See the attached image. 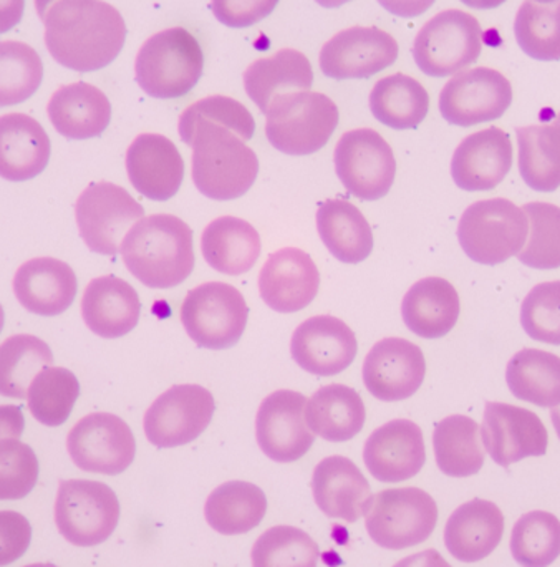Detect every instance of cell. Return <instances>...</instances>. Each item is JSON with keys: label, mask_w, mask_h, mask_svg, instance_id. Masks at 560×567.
I'll list each match as a JSON object with an SVG mask.
<instances>
[{"label": "cell", "mask_w": 560, "mask_h": 567, "mask_svg": "<svg viewBox=\"0 0 560 567\" xmlns=\"http://www.w3.org/2000/svg\"><path fill=\"white\" fill-rule=\"evenodd\" d=\"M42 22L50 55L75 72L105 69L125 47V19L103 0H59L46 10Z\"/></svg>", "instance_id": "obj_1"}, {"label": "cell", "mask_w": 560, "mask_h": 567, "mask_svg": "<svg viewBox=\"0 0 560 567\" xmlns=\"http://www.w3.org/2000/svg\"><path fill=\"white\" fill-rule=\"evenodd\" d=\"M126 269L149 289H172L195 269L193 231L173 215H152L129 228L120 246Z\"/></svg>", "instance_id": "obj_2"}, {"label": "cell", "mask_w": 560, "mask_h": 567, "mask_svg": "<svg viewBox=\"0 0 560 567\" xmlns=\"http://www.w3.org/2000/svg\"><path fill=\"white\" fill-rule=\"evenodd\" d=\"M193 148L191 176L198 192L215 202L241 198L255 185L259 159L231 130L198 120L182 140Z\"/></svg>", "instance_id": "obj_3"}, {"label": "cell", "mask_w": 560, "mask_h": 567, "mask_svg": "<svg viewBox=\"0 0 560 567\" xmlns=\"http://www.w3.org/2000/svg\"><path fill=\"white\" fill-rule=\"evenodd\" d=\"M203 69L205 53L198 39L183 27H172L143 43L135 60V80L152 99H182L198 85Z\"/></svg>", "instance_id": "obj_4"}, {"label": "cell", "mask_w": 560, "mask_h": 567, "mask_svg": "<svg viewBox=\"0 0 560 567\" xmlns=\"http://www.w3.org/2000/svg\"><path fill=\"white\" fill-rule=\"evenodd\" d=\"M339 118L335 102L323 93H283L266 112V136L283 155H313L329 143Z\"/></svg>", "instance_id": "obj_5"}, {"label": "cell", "mask_w": 560, "mask_h": 567, "mask_svg": "<svg viewBox=\"0 0 560 567\" xmlns=\"http://www.w3.org/2000/svg\"><path fill=\"white\" fill-rule=\"evenodd\" d=\"M525 209L505 198L483 199L465 209L458 225V241L471 261L498 266L518 256L528 241Z\"/></svg>", "instance_id": "obj_6"}, {"label": "cell", "mask_w": 560, "mask_h": 567, "mask_svg": "<svg viewBox=\"0 0 560 567\" xmlns=\"http://www.w3.org/2000/svg\"><path fill=\"white\" fill-rule=\"evenodd\" d=\"M120 502L108 485L92 480H65L56 492L53 518L56 529L70 545L93 548L115 533Z\"/></svg>", "instance_id": "obj_7"}, {"label": "cell", "mask_w": 560, "mask_h": 567, "mask_svg": "<svg viewBox=\"0 0 560 567\" xmlns=\"http://www.w3.org/2000/svg\"><path fill=\"white\" fill-rule=\"evenodd\" d=\"M438 506L419 488H392L373 495L365 513V528L380 548L400 549L422 545L435 532Z\"/></svg>", "instance_id": "obj_8"}, {"label": "cell", "mask_w": 560, "mask_h": 567, "mask_svg": "<svg viewBox=\"0 0 560 567\" xmlns=\"http://www.w3.org/2000/svg\"><path fill=\"white\" fill-rule=\"evenodd\" d=\"M483 29L471 13L443 10L429 19L413 42V59L425 75L445 79L468 69L481 55Z\"/></svg>", "instance_id": "obj_9"}, {"label": "cell", "mask_w": 560, "mask_h": 567, "mask_svg": "<svg viewBox=\"0 0 560 567\" xmlns=\"http://www.w3.org/2000/svg\"><path fill=\"white\" fill-rule=\"evenodd\" d=\"M248 319L245 296L231 284H201L183 300V327L189 339L203 349L235 347L245 333Z\"/></svg>", "instance_id": "obj_10"}, {"label": "cell", "mask_w": 560, "mask_h": 567, "mask_svg": "<svg viewBox=\"0 0 560 567\" xmlns=\"http://www.w3.org/2000/svg\"><path fill=\"white\" fill-rule=\"evenodd\" d=\"M142 218L145 208L115 183H93L75 203L80 238L95 255H118L126 233Z\"/></svg>", "instance_id": "obj_11"}, {"label": "cell", "mask_w": 560, "mask_h": 567, "mask_svg": "<svg viewBox=\"0 0 560 567\" xmlns=\"http://www.w3.org/2000/svg\"><path fill=\"white\" fill-rule=\"evenodd\" d=\"M333 165L346 192L362 202L385 198L395 182L392 146L372 128L343 133L333 152Z\"/></svg>", "instance_id": "obj_12"}, {"label": "cell", "mask_w": 560, "mask_h": 567, "mask_svg": "<svg viewBox=\"0 0 560 567\" xmlns=\"http://www.w3.org/2000/svg\"><path fill=\"white\" fill-rule=\"evenodd\" d=\"M215 396L196 383L175 385L152 403L143 429L156 449H176L201 436L215 416Z\"/></svg>", "instance_id": "obj_13"}, {"label": "cell", "mask_w": 560, "mask_h": 567, "mask_svg": "<svg viewBox=\"0 0 560 567\" xmlns=\"http://www.w3.org/2000/svg\"><path fill=\"white\" fill-rule=\"evenodd\" d=\"M66 452L82 472L116 476L135 460V435L128 423L113 413H90L70 430Z\"/></svg>", "instance_id": "obj_14"}, {"label": "cell", "mask_w": 560, "mask_h": 567, "mask_svg": "<svg viewBox=\"0 0 560 567\" xmlns=\"http://www.w3.org/2000/svg\"><path fill=\"white\" fill-rule=\"evenodd\" d=\"M512 103L511 82L488 66L463 70L443 86L439 112L449 125L468 126L501 118Z\"/></svg>", "instance_id": "obj_15"}, {"label": "cell", "mask_w": 560, "mask_h": 567, "mask_svg": "<svg viewBox=\"0 0 560 567\" xmlns=\"http://www.w3.org/2000/svg\"><path fill=\"white\" fill-rule=\"evenodd\" d=\"M398 42L378 27H350L323 43L319 65L333 80H363L388 69L398 59Z\"/></svg>", "instance_id": "obj_16"}, {"label": "cell", "mask_w": 560, "mask_h": 567, "mask_svg": "<svg viewBox=\"0 0 560 567\" xmlns=\"http://www.w3.org/2000/svg\"><path fill=\"white\" fill-rule=\"evenodd\" d=\"M481 436L486 452L502 468L548 452L549 435L542 420L531 410L509 403H486Z\"/></svg>", "instance_id": "obj_17"}, {"label": "cell", "mask_w": 560, "mask_h": 567, "mask_svg": "<svg viewBox=\"0 0 560 567\" xmlns=\"http://www.w3.org/2000/svg\"><path fill=\"white\" fill-rule=\"evenodd\" d=\"M305 403V395L293 390H276L262 400L256 416V440L272 462L293 463L312 449L315 435L303 416Z\"/></svg>", "instance_id": "obj_18"}, {"label": "cell", "mask_w": 560, "mask_h": 567, "mask_svg": "<svg viewBox=\"0 0 560 567\" xmlns=\"http://www.w3.org/2000/svg\"><path fill=\"white\" fill-rule=\"evenodd\" d=\"M426 375L425 355L416 343L400 337L380 340L366 353L362 377L380 402L393 403L418 392Z\"/></svg>", "instance_id": "obj_19"}, {"label": "cell", "mask_w": 560, "mask_h": 567, "mask_svg": "<svg viewBox=\"0 0 560 567\" xmlns=\"http://www.w3.org/2000/svg\"><path fill=\"white\" fill-rule=\"evenodd\" d=\"M359 343L343 320L315 316L303 320L290 339L293 362L310 375L333 377L352 365Z\"/></svg>", "instance_id": "obj_20"}, {"label": "cell", "mask_w": 560, "mask_h": 567, "mask_svg": "<svg viewBox=\"0 0 560 567\" xmlns=\"http://www.w3.org/2000/svg\"><path fill=\"white\" fill-rule=\"evenodd\" d=\"M363 462L378 482L402 483L413 478L426 463L422 429L405 419L385 423L366 440Z\"/></svg>", "instance_id": "obj_21"}, {"label": "cell", "mask_w": 560, "mask_h": 567, "mask_svg": "<svg viewBox=\"0 0 560 567\" xmlns=\"http://www.w3.org/2000/svg\"><path fill=\"white\" fill-rule=\"evenodd\" d=\"M126 173L139 195L152 202H168L182 188L185 162L172 140L158 133H142L126 150Z\"/></svg>", "instance_id": "obj_22"}, {"label": "cell", "mask_w": 560, "mask_h": 567, "mask_svg": "<svg viewBox=\"0 0 560 567\" xmlns=\"http://www.w3.org/2000/svg\"><path fill=\"white\" fill-rule=\"evenodd\" d=\"M511 166V138L491 126L459 143L452 158L453 182L463 192H491L508 176Z\"/></svg>", "instance_id": "obj_23"}, {"label": "cell", "mask_w": 560, "mask_h": 567, "mask_svg": "<svg viewBox=\"0 0 560 567\" xmlns=\"http://www.w3.org/2000/svg\"><path fill=\"white\" fill-rule=\"evenodd\" d=\"M320 272L302 249L283 248L272 252L259 275L262 300L279 313L299 312L315 299Z\"/></svg>", "instance_id": "obj_24"}, {"label": "cell", "mask_w": 560, "mask_h": 567, "mask_svg": "<svg viewBox=\"0 0 560 567\" xmlns=\"http://www.w3.org/2000/svg\"><path fill=\"white\" fill-rule=\"evenodd\" d=\"M312 495L323 515L359 522L372 502V488L359 466L346 456L323 458L313 470Z\"/></svg>", "instance_id": "obj_25"}, {"label": "cell", "mask_w": 560, "mask_h": 567, "mask_svg": "<svg viewBox=\"0 0 560 567\" xmlns=\"http://www.w3.org/2000/svg\"><path fill=\"white\" fill-rule=\"evenodd\" d=\"M13 293L27 312L55 317L70 309L79 282L75 271L55 258H33L17 269Z\"/></svg>", "instance_id": "obj_26"}, {"label": "cell", "mask_w": 560, "mask_h": 567, "mask_svg": "<svg viewBox=\"0 0 560 567\" xmlns=\"http://www.w3.org/2000/svg\"><path fill=\"white\" fill-rule=\"evenodd\" d=\"M142 302L132 284L102 276L85 287L82 317L85 326L102 339H120L138 326Z\"/></svg>", "instance_id": "obj_27"}, {"label": "cell", "mask_w": 560, "mask_h": 567, "mask_svg": "<svg viewBox=\"0 0 560 567\" xmlns=\"http://www.w3.org/2000/svg\"><path fill=\"white\" fill-rule=\"evenodd\" d=\"M505 535V516L498 505L475 498L459 506L445 526V546L462 563H478L492 555Z\"/></svg>", "instance_id": "obj_28"}, {"label": "cell", "mask_w": 560, "mask_h": 567, "mask_svg": "<svg viewBox=\"0 0 560 567\" xmlns=\"http://www.w3.org/2000/svg\"><path fill=\"white\" fill-rule=\"evenodd\" d=\"M49 135L25 113L0 116V178L20 183L37 178L49 165Z\"/></svg>", "instance_id": "obj_29"}, {"label": "cell", "mask_w": 560, "mask_h": 567, "mask_svg": "<svg viewBox=\"0 0 560 567\" xmlns=\"http://www.w3.org/2000/svg\"><path fill=\"white\" fill-rule=\"evenodd\" d=\"M50 123L69 140L96 138L108 128L112 103L108 96L85 82L60 86L46 105Z\"/></svg>", "instance_id": "obj_30"}, {"label": "cell", "mask_w": 560, "mask_h": 567, "mask_svg": "<svg viewBox=\"0 0 560 567\" xmlns=\"http://www.w3.org/2000/svg\"><path fill=\"white\" fill-rule=\"evenodd\" d=\"M462 312L458 292L443 278H425L409 287L403 297L405 326L422 339H442L452 332Z\"/></svg>", "instance_id": "obj_31"}, {"label": "cell", "mask_w": 560, "mask_h": 567, "mask_svg": "<svg viewBox=\"0 0 560 567\" xmlns=\"http://www.w3.org/2000/svg\"><path fill=\"white\" fill-rule=\"evenodd\" d=\"M261 249L258 229L235 216L216 218L201 235L203 258L221 275L241 276L251 271Z\"/></svg>", "instance_id": "obj_32"}, {"label": "cell", "mask_w": 560, "mask_h": 567, "mask_svg": "<svg viewBox=\"0 0 560 567\" xmlns=\"http://www.w3.org/2000/svg\"><path fill=\"white\" fill-rule=\"evenodd\" d=\"M307 426L326 442L355 439L365 425L366 412L356 390L342 383L320 386L305 403Z\"/></svg>", "instance_id": "obj_33"}, {"label": "cell", "mask_w": 560, "mask_h": 567, "mask_svg": "<svg viewBox=\"0 0 560 567\" xmlns=\"http://www.w3.org/2000/svg\"><path fill=\"white\" fill-rule=\"evenodd\" d=\"M312 85V65L295 49H282L268 59L256 60L245 72L246 93L265 115L276 96L310 92Z\"/></svg>", "instance_id": "obj_34"}, {"label": "cell", "mask_w": 560, "mask_h": 567, "mask_svg": "<svg viewBox=\"0 0 560 567\" xmlns=\"http://www.w3.org/2000/svg\"><path fill=\"white\" fill-rule=\"evenodd\" d=\"M317 231L336 261L359 265L373 251V231L365 216L345 199H326L317 209Z\"/></svg>", "instance_id": "obj_35"}, {"label": "cell", "mask_w": 560, "mask_h": 567, "mask_svg": "<svg viewBox=\"0 0 560 567\" xmlns=\"http://www.w3.org/2000/svg\"><path fill=\"white\" fill-rule=\"evenodd\" d=\"M268 513V498L255 483L228 482L206 499L205 518L219 535H246L261 525Z\"/></svg>", "instance_id": "obj_36"}, {"label": "cell", "mask_w": 560, "mask_h": 567, "mask_svg": "<svg viewBox=\"0 0 560 567\" xmlns=\"http://www.w3.org/2000/svg\"><path fill=\"white\" fill-rule=\"evenodd\" d=\"M370 110L388 128L413 130L428 115L429 95L418 80L405 73H393L373 85Z\"/></svg>", "instance_id": "obj_37"}, {"label": "cell", "mask_w": 560, "mask_h": 567, "mask_svg": "<svg viewBox=\"0 0 560 567\" xmlns=\"http://www.w3.org/2000/svg\"><path fill=\"white\" fill-rule=\"evenodd\" d=\"M506 382L516 399L554 409L560 405V357L539 349L519 350L509 360Z\"/></svg>", "instance_id": "obj_38"}, {"label": "cell", "mask_w": 560, "mask_h": 567, "mask_svg": "<svg viewBox=\"0 0 560 567\" xmlns=\"http://www.w3.org/2000/svg\"><path fill=\"white\" fill-rule=\"evenodd\" d=\"M478 423L466 415H452L436 423L433 432L436 465L452 478H468L485 465Z\"/></svg>", "instance_id": "obj_39"}, {"label": "cell", "mask_w": 560, "mask_h": 567, "mask_svg": "<svg viewBox=\"0 0 560 567\" xmlns=\"http://www.w3.org/2000/svg\"><path fill=\"white\" fill-rule=\"evenodd\" d=\"M519 173L529 188L552 193L560 186V122L516 128Z\"/></svg>", "instance_id": "obj_40"}, {"label": "cell", "mask_w": 560, "mask_h": 567, "mask_svg": "<svg viewBox=\"0 0 560 567\" xmlns=\"http://www.w3.org/2000/svg\"><path fill=\"white\" fill-rule=\"evenodd\" d=\"M53 363L49 343L30 333H17L0 343V395L27 399L30 382Z\"/></svg>", "instance_id": "obj_41"}, {"label": "cell", "mask_w": 560, "mask_h": 567, "mask_svg": "<svg viewBox=\"0 0 560 567\" xmlns=\"http://www.w3.org/2000/svg\"><path fill=\"white\" fill-rule=\"evenodd\" d=\"M80 396L75 373L63 367L40 370L27 390V405L37 422L55 429L69 420Z\"/></svg>", "instance_id": "obj_42"}, {"label": "cell", "mask_w": 560, "mask_h": 567, "mask_svg": "<svg viewBox=\"0 0 560 567\" xmlns=\"http://www.w3.org/2000/svg\"><path fill=\"white\" fill-rule=\"evenodd\" d=\"M515 37L522 52L531 59L560 60V0H525L516 13Z\"/></svg>", "instance_id": "obj_43"}, {"label": "cell", "mask_w": 560, "mask_h": 567, "mask_svg": "<svg viewBox=\"0 0 560 567\" xmlns=\"http://www.w3.org/2000/svg\"><path fill=\"white\" fill-rule=\"evenodd\" d=\"M511 555L522 567H549L560 556V522L548 512H531L516 522Z\"/></svg>", "instance_id": "obj_44"}, {"label": "cell", "mask_w": 560, "mask_h": 567, "mask_svg": "<svg viewBox=\"0 0 560 567\" xmlns=\"http://www.w3.org/2000/svg\"><path fill=\"white\" fill-rule=\"evenodd\" d=\"M42 79V59L33 47L17 40L0 42V106L27 102Z\"/></svg>", "instance_id": "obj_45"}, {"label": "cell", "mask_w": 560, "mask_h": 567, "mask_svg": "<svg viewBox=\"0 0 560 567\" xmlns=\"http://www.w3.org/2000/svg\"><path fill=\"white\" fill-rule=\"evenodd\" d=\"M319 545L302 529L274 526L252 546V567H317Z\"/></svg>", "instance_id": "obj_46"}, {"label": "cell", "mask_w": 560, "mask_h": 567, "mask_svg": "<svg viewBox=\"0 0 560 567\" xmlns=\"http://www.w3.org/2000/svg\"><path fill=\"white\" fill-rule=\"evenodd\" d=\"M529 221L528 241L519 252L522 265L539 271L560 268V208L551 203L525 205Z\"/></svg>", "instance_id": "obj_47"}, {"label": "cell", "mask_w": 560, "mask_h": 567, "mask_svg": "<svg viewBox=\"0 0 560 567\" xmlns=\"http://www.w3.org/2000/svg\"><path fill=\"white\" fill-rule=\"evenodd\" d=\"M209 120L231 130L239 138L249 142L255 136L256 122L248 109L231 96L212 95L193 103L179 116L178 132L182 140L188 135L193 123Z\"/></svg>", "instance_id": "obj_48"}, {"label": "cell", "mask_w": 560, "mask_h": 567, "mask_svg": "<svg viewBox=\"0 0 560 567\" xmlns=\"http://www.w3.org/2000/svg\"><path fill=\"white\" fill-rule=\"evenodd\" d=\"M39 480L35 452L19 439L0 440V502L25 498Z\"/></svg>", "instance_id": "obj_49"}, {"label": "cell", "mask_w": 560, "mask_h": 567, "mask_svg": "<svg viewBox=\"0 0 560 567\" xmlns=\"http://www.w3.org/2000/svg\"><path fill=\"white\" fill-rule=\"evenodd\" d=\"M521 323L532 340L560 346V281L538 284L529 290L522 300Z\"/></svg>", "instance_id": "obj_50"}, {"label": "cell", "mask_w": 560, "mask_h": 567, "mask_svg": "<svg viewBox=\"0 0 560 567\" xmlns=\"http://www.w3.org/2000/svg\"><path fill=\"white\" fill-rule=\"evenodd\" d=\"M279 0H211L218 22L229 29H248L268 19Z\"/></svg>", "instance_id": "obj_51"}, {"label": "cell", "mask_w": 560, "mask_h": 567, "mask_svg": "<svg viewBox=\"0 0 560 567\" xmlns=\"http://www.w3.org/2000/svg\"><path fill=\"white\" fill-rule=\"evenodd\" d=\"M32 542V526L17 512H0V567L22 558Z\"/></svg>", "instance_id": "obj_52"}, {"label": "cell", "mask_w": 560, "mask_h": 567, "mask_svg": "<svg viewBox=\"0 0 560 567\" xmlns=\"http://www.w3.org/2000/svg\"><path fill=\"white\" fill-rule=\"evenodd\" d=\"M25 429V416L17 405H0V440L20 439Z\"/></svg>", "instance_id": "obj_53"}, {"label": "cell", "mask_w": 560, "mask_h": 567, "mask_svg": "<svg viewBox=\"0 0 560 567\" xmlns=\"http://www.w3.org/2000/svg\"><path fill=\"white\" fill-rule=\"evenodd\" d=\"M386 12L402 19H413L423 16L436 0H376Z\"/></svg>", "instance_id": "obj_54"}, {"label": "cell", "mask_w": 560, "mask_h": 567, "mask_svg": "<svg viewBox=\"0 0 560 567\" xmlns=\"http://www.w3.org/2000/svg\"><path fill=\"white\" fill-rule=\"evenodd\" d=\"M25 0H0V35L19 25Z\"/></svg>", "instance_id": "obj_55"}, {"label": "cell", "mask_w": 560, "mask_h": 567, "mask_svg": "<svg viewBox=\"0 0 560 567\" xmlns=\"http://www.w3.org/2000/svg\"><path fill=\"white\" fill-rule=\"evenodd\" d=\"M393 567H453L439 555L436 549H426V551L416 553V555L408 556L402 559Z\"/></svg>", "instance_id": "obj_56"}, {"label": "cell", "mask_w": 560, "mask_h": 567, "mask_svg": "<svg viewBox=\"0 0 560 567\" xmlns=\"http://www.w3.org/2000/svg\"><path fill=\"white\" fill-rule=\"evenodd\" d=\"M465 3L469 9L476 10H492L498 9L499 6L506 2V0H459Z\"/></svg>", "instance_id": "obj_57"}, {"label": "cell", "mask_w": 560, "mask_h": 567, "mask_svg": "<svg viewBox=\"0 0 560 567\" xmlns=\"http://www.w3.org/2000/svg\"><path fill=\"white\" fill-rule=\"evenodd\" d=\"M35 2L37 13H39L40 20L45 19L46 10L53 6V3L59 2V0H33Z\"/></svg>", "instance_id": "obj_58"}, {"label": "cell", "mask_w": 560, "mask_h": 567, "mask_svg": "<svg viewBox=\"0 0 560 567\" xmlns=\"http://www.w3.org/2000/svg\"><path fill=\"white\" fill-rule=\"evenodd\" d=\"M315 2L323 9H339V7L345 6L346 2H352V0H315Z\"/></svg>", "instance_id": "obj_59"}, {"label": "cell", "mask_w": 560, "mask_h": 567, "mask_svg": "<svg viewBox=\"0 0 560 567\" xmlns=\"http://www.w3.org/2000/svg\"><path fill=\"white\" fill-rule=\"evenodd\" d=\"M551 422L552 425H554L556 433H558L560 440V405L554 406V409L551 410Z\"/></svg>", "instance_id": "obj_60"}, {"label": "cell", "mask_w": 560, "mask_h": 567, "mask_svg": "<svg viewBox=\"0 0 560 567\" xmlns=\"http://www.w3.org/2000/svg\"><path fill=\"white\" fill-rule=\"evenodd\" d=\"M23 567H59V566L50 565V563H35V565H27Z\"/></svg>", "instance_id": "obj_61"}, {"label": "cell", "mask_w": 560, "mask_h": 567, "mask_svg": "<svg viewBox=\"0 0 560 567\" xmlns=\"http://www.w3.org/2000/svg\"><path fill=\"white\" fill-rule=\"evenodd\" d=\"M3 320H6V316H3V309L2 306H0V332H2L3 329Z\"/></svg>", "instance_id": "obj_62"}, {"label": "cell", "mask_w": 560, "mask_h": 567, "mask_svg": "<svg viewBox=\"0 0 560 567\" xmlns=\"http://www.w3.org/2000/svg\"><path fill=\"white\" fill-rule=\"evenodd\" d=\"M538 2H556V0H538Z\"/></svg>", "instance_id": "obj_63"}, {"label": "cell", "mask_w": 560, "mask_h": 567, "mask_svg": "<svg viewBox=\"0 0 560 567\" xmlns=\"http://www.w3.org/2000/svg\"><path fill=\"white\" fill-rule=\"evenodd\" d=\"M556 120H558V122H560V112H559L558 118H556Z\"/></svg>", "instance_id": "obj_64"}]
</instances>
